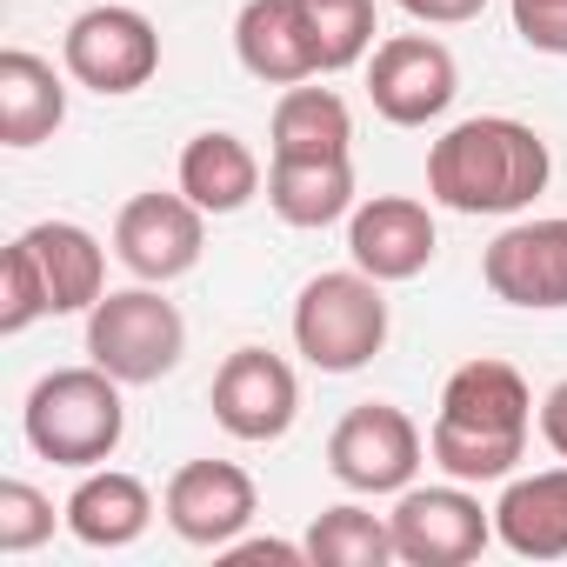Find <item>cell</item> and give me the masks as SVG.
Returning a JSON list of instances; mask_svg holds the SVG:
<instances>
[{
    "label": "cell",
    "instance_id": "cell-7",
    "mask_svg": "<svg viewBox=\"0 0 567 567\" xmlns=\"http://www.w3.org/2000/svg\"><path fill=\"white\" fill-rule=\"evenodd\" d=\"M388 527H394V560H408V567H467L494 540V507H481L467 494V481L401 487Z\"/></svg>",
    "mask_w": 567,
    "mask_h": 567
},
{
    "label": "cell",
    "instance_id": "cell-29",
    "mask_svg": "<svg viewBox=\"0 0 567 567\" xmlns=\"http://www.w3.org/2000/svg\"><path fill=\"white\" fill-rule=\"evenodd\" d=\"M487 8V0H401V14L421 21V28H461Z\"/></svg>",
    "mask_w": 567,
    "mask_h": 567
},
{
    "label": "cell",
    "instance_id": "cell-23",
    "mask_svg": "<svg viewBox=\"0 0 567 567\" xmlns=\"http://www.w3.org/2000/svg\"><path fill=\"white\" fill-rule=\"evenodd\" d=\"M308 560L315 567H388L394 560V527H388V514H368V507L341 501V507L315 514Z\"/></svg>",
    "mask_w": 567,
    "mask_h": 567
},
{
    "label": "cell",
    "instance_id": "cell-13",
    "mask_svg": "<svg viewBox=\"0 0 567 567\" xmlns=\"http://www.w3.org/2000/svg\"><path fill=\"white\" fill-rule=\"evenodd\" d=\"M254 507H260L254 474L234 467V461H187V467H174V481H167V494H161L167 527H174L187 547H214V554H220L227 540H240V527L254 520Z\"/></svg>",
    "mask_w": 567,
    "mask_h": 567
},
{
    "label": "cell",
    "instance_id": "cell-17",
    "mask_svg": "<svg viewBox=\"0 0 567 567\" xmlns=\"http://www.w3.org/2000/svg\"><path fill=\"white\" fill-rule=\"evenodd\" d=\"M494 540L520 560H567V467L514 474L494 501Z\"/></svg>",
    "mask_w": 567,
    "mask_h": 567
},
{
    "label": "cell",
    "instance_id": "cell-24",
    "mask_svg": "<svg viewBox=\"0 0 567 567\" xmlns=\"http://www.w3.org/2000/svg\"><path fill=\"white\" fill-rule=\"evenodd\" d=\"M301 21H308L321 74H341V68L368 61V48H374V0H301Z\"/></svg>",
    "mask_w": 567,
    "mask_h": 567
},
{
    "label": "cell",
    "instance_id": "cell-4",
    "mask_svg": "<svg viewBox=\"0 0 567 567\" xmlns=\"http://www.w3.org/2000/svg\"><path fill=\"white\" fill-rule=\"evenodd\" d=\"M295 348L321 374H354L388 348V295L361 267L315 274L295 301Z\"/></svg>",
    "mask_w": 567,
    "mask_h": 567
},
{
    "label": "cell",
    "instance_id": "cell-21",
    "mask_svg": "<svg viewBox=\"0 0 567 567\" xmlns=\"http://www.w3.org/2000/svg\"><path fill=\"white\" fill-rule=\"evenodd\" d=\"M181 194L200 207V214H240L254 194H260V161L240 134L227 127H207L181 147Z\"/></svg>",
    "mask_w": 567,
    "mask_h": 567
},
{
    "label": "cell",
    "instance_id": "cell-22",
    "mask_svg": "<svg viewBox=\"0 0 567 567\" xmlns=\"http://www.w3.org/2000/svg\"><path fill=\"white\" fill-rule=\"evenodd\" d=\"M267 207L288 227H334L361 207L354 167L348 161H274L267 167Z\"/></svg>",
    "mask_w": 567,
    "mask_h": 567
},
{
    "label": "cell",
    "instance_id": "cell-6",
    "mask_svg": "<svg viewBox=\"0 0 567 567\" xmlns=\"http://www.w3.org/2000/svg\"><path fill=\"white\" fill-rule=\"evenodd\" d=\"M421 454H427V441L394 401H361L328 434V474L348 494H401V487H414Z\"/></svg>",
    "mask_w": 567,
    "mask_h": 567
},
{
    "label": "cell",
    "instance_id": "cell-12",
    "mask_svg": "<svg viewBox=\"0 0 567 567\" xmlns=\"http://www.w3.org/2000/svg\"><path fill=\"white\" fill-rule=\"evenodd\" d=\"M214 421L234 434V441H280L295 427V414H301V381H295V368L280 361V354H267V348H234L227 361H220V374H214Z\"/></svg>",
    "mask_w": 567,
    "mask_h": 567
},
{
    "label": "cell",
    "instance_id": "cell-5",
    "mask_svg": "<svg viewBox=\"0 0 567 567\" xmlns=\"http://www.w3.org/2000/svg\"><path fill=\"white\" fill-rule=\"evenodd\" d=\"M187 354V321L181 308L141 280V288H114L87 308V361L107 368L121 388H154L181 368Z\"/></svg>",
    "mask_w": 567,
    "mask_h": 567
},
{
    "label": "cell",
    "instance_id": "cell-8",
    "mask_svg": "<svg viewBox=\"0 0 567 567\" xmlns=\"http://www.w3.org/2000/svg\"><path fill=\"white\" fill-rule=\"evenodd\" d=\"M61 61L94 94H134L161 74V34L134 0H121V8H87V14H74V28L61 41Z\"/></svg>",
    "mask_w": 567,
    "mask_h": 567
},
{
    "label": "cell",
    "instance_id": "cell-18",
    "mask_svg": "<svg viewBox=\"0 0 567 567\" xmlns=\"http://www.w3.org/2000/svg\"><path fill=\"white\" fill-rule=\"evenodd\" d=\"M61 520H68V534H74L81 547L114 554V547H134V540L147 534L154 494H147V481H134V474H121V467H87L81 487L68 494Z\"/></svg>",
    "mask_w": 567,
    "mask_h": 567
},
{
    "label": "cell",
    "instance_id": "cell-9",
    "mask_svg": "<svg viewBox=\"0 0 567 567\" xmlns=\"http://www.w3.org/2000/svg\"><path fill=\"white\" fill-rule=\"evenodd\" d=\"M461 68L434 34H394L368 61V101L388 127H427L454 107Z\"/></svg>",
    "mask_w": 567,
    "mask_h": 567
},
{
    "label": "cell",
    "instance_id": "cell-30",
    "mask_svg": "<svg viewBox=\"0 0 567 567\" xmlns=\"http://www.w3.org/2000/svg\"><path fill=\"white\" fill-rule=\"evenodd\" d=\"M540 441L567 461V381H554V388L540 394Z\"/></svg>",
    "mask_w": 567,
    "mask_h": 567
},
{
    "label": "cell",
    "instance_id": "cell-2",
    "mask_svg": "<svg viewBox=\"0 0 567 567\" xmlns=\"http://www.w3.org/2000/svg\"><path fill=\"white\" fill-rule=\"evenodd\" d=\"M547 174H554L547 141L514 114L454 121L427 147V200L454 214H520L547 194Z\"/></svg>",
    "mask_w": 567,
    "mask_h": 567
},
{
    "label": "cell",
    "instance_id": "cell-16",
    "mask_svg": "<svg viewBox=\"0 0 567 567\" xmlns=\"http://www.w3.org/2000/svg\"><path fill=\"white\" fill-rule=\"evenodd\" d=\"M234 54L267 87H301V81L321 74L308 21H301V0H247L240 21H234Z\"/></svg>",
    "mask_w": 567,
    "mask_h": 567
},
{
    "label": "cell",
    "instance_id": "cell-14",
    "mask_svg": "<svg viewBox=\"0 0 567 567\" xmlns=\"http://www.w3.org/2000/svg\"><path fill=\"white\" fill-rule=\"evenodd\" d=\"M434 247H441V240H434V214H427V200L374 194V200H361V207L348 214V254H354L361 274L381 280V288H388V280H414V274H427Z\"/></svg>",
    "mask_w": 567,
    "mask_h": 567
},
{
    "label": "cell",
    "instance_id": "cell-11",
    "mask_svg": "<svg viewBox=\"0 0 567 567\" xmlns=\"http://www.w3.org/2000/svg\"><path fill=\"white\" fill-rule=\"evenodd\" d=\"M481 280H487V295L507 301V308L560 315L567 308V214L501 227L494 247L481 254Z\"/></svg>",
    "mask_w": 567,
    "mask_h": 567
},
{
    "label": "cell",
    "instance_id": "cell-28",
    "mask_svg": "<svg viewBox=\"0 0 567 567\" xmlns=\"http://www.w3.org/2000/svg\"><path fill=\"white\" fill-rule=\"evenodd\" d=\"M234 567H260V560H274V567H301L308 560V540H227L220 547Z\"/></svg>",
    "mask_w": 567,
    "mask_h": 567
},
{
    "label": "cell",
    "instance_id": "cell-26",
    "mask_svg": "<svg viewBox=\"0 0 567 567\" xmlns=\"http://www.w3.org/2000/svg\"><path fill=\"white\" fill-rule=\"evenodd\" d=\"M48 315V288H41V274L28 260V247L14 240L8 260H0V334H21Z\"/></svg>",
    "mask_w": 567,
    "mask_h": 567
},
{
    "label": "cell",
    "instance_id": "cell-20",
    "mask_svg": "<svg viewBox=\"0 0 567 567\" xmlns=\"http://www.w3.org/2000/svg\"><path fill=\"white\" fill-rule=\"evenodd\" d=\"M61 121H68V81L54 74V61H41L28 48H8L0 54V141L41 147Z\"/></svg>",
    "mask_w": 567,
    "mask_h": 567
},
{
    "label": "cell",
    "instance_id": "cell-15",
    "mask_svg": "<svg viewBox=\"0 0 567 567\" xmlns=\"http://www.w3.org/2000/svg\"><path fill=\"white\" fill-rule=\"evenodd\" d=\"M21 247L48 288V315H87L107 295V247L81 220H41L21 234Z\"/></svg>",
    "mask_w": 567,
    "mask_h": 567
},
{
    "label": "cell",
    "instance_id": "cell-1",
    "mask_svg": "<svg viewBox=\"0 0 567 567\" xmlns=\"http://www.w3.org/2000/svg\"><path fill=\"white\" fill-rule=\"evenodd\" d=\"M534 427V394L507 361H461L441 388V414L427 427V454L447 481H507L527 454Z\"/></svg>",
    "mask_w": 567,
    "mask_h": 567
},
{
    "label": "cell",
    "instance_id": "cell-25",
    "mask_svg": "<svg viewBox=\"0 0 567 567\" xmlns=\"http://www.w3.org/2000/svg\"><path fill=\"white\" fill-rule=\"evenodd\" d=\"M54 534V501L28 481H0V554H34Z\"/></svg>",
    "mask_w": 567,
    "mask_h": 567
},
{
    "label": "cell",
    "instance_id": "cell-3",
    "mask_svg": "<svg viewBox=\"0 0 567 567\" xmlns=\"http://www.w3.org/2000/svg\"><path fill=\"white\" fill-rule=\"evenodd\" d=\"M28 447L54 467H107L121 434H127V408H121V381L107 368H54L34 381L28 408H21Z\"/></svg>",
    "mask_w": 567,
    "mask_h": 567
},
{
    "label": "cell",
    "instance_id": "cell-27",
    "mask_svg": "<svg viewBox=\"0 0 567 567\" xmlns=\"http://www.w3.org/2000/svg\"><path fill=\"white\" fill-rule=\"evenodd\" d=\"M514 8V34L534 54H567V0H507Z\"/></svg>",
    "mask_w": 567,
    "mask_h": 567
},
{
    "label": "cell",
    "instance_id": "cell-19",
    "mask_svg": "<svg viewBox=\"0 0 567 567\" xmlns=\"http://www.w3.org/2000/svg\"><path fill=\"white\" fill-rule=\"evenodd\" d=\"M274 161H348L354 147V114L334 87H288L274 101V127H267Z\"/></svg>",
    "mask_w": 567,
    "mask_h": 567
},
{
    "label": "cell",
    "instance_id": "cell-10",
    "mask_svg": "<svg viewBox=\"0 0 567 567\" xmlns=\"http://www.w3.org/2000/svg\"><path fill=\"white\" fill-rule=\"evenodd\" d=\"M200 247H207V214L174 187V194H134L114 220V254L134 280H167L194 274L200 267Z\"/></svg>",
    "mask_w": 567,
    "mask_h": 567
}]
</instances>
